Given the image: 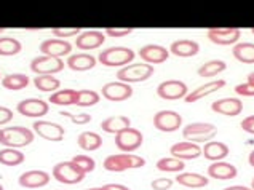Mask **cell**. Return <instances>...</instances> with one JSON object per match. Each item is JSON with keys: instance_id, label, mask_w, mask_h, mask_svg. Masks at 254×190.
Wrapping results in <instances>:
<instances>
[{"instance_id": "obj_17", "label": "cell", "mask_w": 254, "mask_h": 190, "mask_svg": "<svg viewBox=\"0 0 254 190\" xmlns=\"http://www.w3.org/2000/svg\"><path fill=\"white\" fill-rule=\"evenodd\" d=\"M211 109L216 114L227 115V117H237L243 111V102L238 98H224V99L214 101L211 104Z\"/></svg>"}, {"instance_id": "obj_24", "label": "cell", "mask_w": 254, "mask_h": 190, "mask_svg": "<svg viewBox=\"0 0 254 190\" xmlns=\"http://www.w3.org/2000/svg\"><path fill=\"white\" fill-rule=\"evenodd\" d=\"M67 65H69V69L74 72H85L96 65V58L88 53L72 55L70 58H67Z\"/></svg>"}, {"instance_id": "obj_41", "label": "cell", "mask_w": 254, "mask_h": 190, "mask_svg": "<svg viewBox=\"0 0 254 190\" xmlns=\"http://www.w3.org/2000/svg\"><path fill=\"white\" fill-rule=\"evenodd\" d=\"M104 32L109 37H125V35L134 32L133 27H106Z\"/></svg>"}, {"instance_id": "obj_6", "label": "cell", "mask_w": 254, "mask_h": 190, "mask_svg": "<svg viewBox=\"0 0 254 190\" xmlns=\"http://www.w3.org/2000/svg\"><path fill=\"white\" fill-rule=\"evenodd\" d=\"M142 133L136 128H125L122 129L120 133L115 134V145L125 153H131L134 150H137L142 145Z\"/></svg>"}, {"instance_id": "obj_48", "label": "cell", "mask_w": 254, "mask_h": 190, "mask_svg": "<svg viewBox=\"0 0 254 190\" xmlns=\"http://www.w3.org/2000/svg\"><path fill=\"white\" fill-rule=\"evenodd\" d=\"M248 162H250V165H251V166L254 168V150H253V152L250 153V157H248Z\"/></svg>"}, {"instance_id": "obj_44", "label": "cell", "mask_w": 254, "mask_h": 190, "mask_svg": "<svg viewBox=\"0 0 254 190\" xmlns=\"http://www.w3.org/2000/svg\"><path fill=\"white\" fill-rule=\"evenodd\" d=\"M13 120V112L10 111L8 107H2L0 106V127L6 125L8 122Z\"/></svg>"}, {"instance_id": "obj_38", "label": "cell", "mask_w": 254, "mask_h": 190, "mask_svg": "<svg viewBox=\"0 0 254 190\" xmlns=\"http://www.w3.org/2000/svg\"><path fill=\"white\" fill-rule=\"evenodd\" d=\"M72 163H74L78 170L83 171L85 174L86 173H91L94 170V160L88 155H75L74 158H72Z\"/></svg>"}, {"instance_id": "obj_27", "label": "cell", "mask_w": 254, "mask_h": 190, "mask_svg": "<svg viewBox=\"0 0 254 190\" xmlns=\"http://www.w3.org/2000/svg\"><path fill=\"white\" fill-rule=\"evenodd\" d=\"M176 182L189 189H201L208 186V178L198 173H179L176 176Z\"/></svg>"}, {"instance_id": "obj_56", "label": "cell", "mask_w": 254, "mask_h": 190, "mask_svg": "<svg viewBox=\"0 0 254 190\" xmlns=\"http://www.w3.org/2000/svg\"><path fill=\"white\" fill-rule=\"evenodd\" d=\"M0 80H2V77H0Z\"/></svg>"}, {"instance_id": "obj_50", "label": "cell", "mask_w": 254, "mask_h": 190, "mask_svg": "<svg viewBox=\"0 0 254 190\" xmlns=\"http://www.w3.org/2000/svg\"><path fill=\"white\" fill-rule=\"evenodd\" d=\"M248 82L254 85V72H251V74L248 75Z\"/></svg>"}, {"instance_id": "obj_16", "label": "cell", "mask_w": 254, "mask_h": 190, "mask_svg": "<svg viewBox=\"0 0 254 190\" xmlns=\"http://www.w3.org/2000/svg\"><path fill=\"white\" fill-rule=\"evenodd\" d=\"M40 51L47 56H53V58H63L69 55L72 51V45L69 42L63 40V39H48L43 40L40 43Z\"/></svg>"}, {"instance_id": "obj_43", "label": "cell", "mask_w": 254, "mask_h": 190, "mask_svg": "<svg viewBox=\"0 0 254 190\" xmlns=\"http://www.w3.org/2000/svg\"><path fill=\"white\" fill-rule=\"evenodd\" d=\"M235 93L240 94V96H248V98H254V85L246 82L242 85H237L235 86Z\"/></svg>"}, {"instance_id": "obj_53", "label": "cell", "mask_w": 254, "mask_h": 190, "mask_svg": "<svg viewBox=\"0 0 254 190\" xmlns=\"http://www.w3.org/2000/svg\"><path fill=\"white\" fill-rule=\"evenodd\" d=\"M3 31H5V27H0V34H2Z\"/></svg>"}, {"instance_id": "obj_33", "label": "cell", "mask_w": 254, "mask_h": 190, "mask_svg": "<svg viewBox=\"0 0 254 190\" xmlns=\"http://www.w3.org/2000/svg\"><path fill=\"white\" fill-rule=\"evenodd\" d=\"M227 69V64L221 61V60H211V61H208L205 63L203 65H200L198 70H197V74L203 78H211L217 74H221V72H224Z\"/></svg>"}, {"instance_id": "obj_1", "label": "cell", "mask_w": 254, "mask_h": 190, "mask_svg": "<svg viewBox=\"0 0 254 190\" xmlns=\"http://www.w3.org/2000/svg\"><path fill=\"white\" fill-rule=\"evenodd\" d=\"M146 165V160L142 157L133 155V153H115V155H109L104 160V170L111 173H122L127 170H136V168H142Z\"/></svg>"}, {"instance_id": "obj_42", "label": "cell", "mask_w": 254, "mask_h": 190, "mask_svg": "<svg viewBox=\"0 0 254 190\" xmlns=\"http://www.w3.org/2000/svg\"><path fill=\"white\" fill-rule=\"evenodd\" d=\"M150 187L154 190H168L173 187V179L168 178H158L150 182Z\"/></svg>"}, {"instance_id": "obj_3", "label": "cell", "mask_w": 254, "mask_h": 190, "mask_svg": "<svg viewBox=\"0 0 254 190\" xmlns=\"http://www.w3.org/2000/svg\"><path fill=\"white\" fill-rule=\"evenodd\" d=\"M152 74H154L152 64L134 63V64H128L125 67H122L117 72V78L120 82H125V83H137V82H146L147 78L152 77Z\"/></svg>"}, {"instance_id": "obj_8", "label": "cell", "mask_w": 254, "mask_h": 190, "mask_svg": "<svg viewBox=\"0 0 254 190\" xmlns=\"http://www.w3.org/2000/svg\"><path fill=\"white\" fill-rule=\"evenodd\" d=\"M64 69V63L61 58L53 56H37L31 61V70L37 75H55Z\"/></svg>"}, {"instance_id": "obj_23", "label": "cell", "mask_w": 254, "mask_h": 190, "mask_svg": "<svg viewBox=\"0 0 254 190\" xmlns=\"http://www.w3.org/2000/svg\"><path fill=\"white\" fill-rule=\"evenodd\" d=\"M200 51V45L197 42L193 40H176L171 43L170 47V53H173L174 56H179V58H190L198 55Z\"/></svg>"}, {"instance_id": "obj_34", "label": "cell", "mask_w": 254, "mask_h": 190, "mask_svg": "<svg viewBox=\"0 0 254 190\" xmlns=\"http://www.w3.org/2000/svg\"><path fill=\"white\" fill-rule=\"evenodd\" d=\"M184 160H179L176 157H165L157 162V168L163 173H181L184 170Z\"/></svg>"}, {"instance_id": "obj_37", "label": "cell", "mask_w": 254, "mask_h": 190, "mask_svg": "<svg viewBox=\"0 0 254 190\" xmlns=\"http://www.w3.org/2000/svg\"><path fill=\"white\" fill-rule=\"evenodd\" d=\"M101 99V96L93 90H78V96H77V102L75 106L78 107H90L98 104Z\"/></svg>"}, {"instance_id": "obj_18", "label": "cell", "mask_w": 254, "mask_h": 190, "mask_svg": "<svg viewBox=\"0 0 254 190\" xmlns=\"http://www.w3.org/2000/svg\"><path fill=\"white\" fill-rule=\"evenodd\" d=\"M170 152L173 157H176L179 160H195L203 153L201 147H198L197 144L190 142V141H183V142L173 144Z\"/></svg>"}, {"instance_id": "obj_55", "label": "cell", "mask_w": 254, "mask_h": 190, "mask_svg": "<svg viewBox=\"0 0 254 190\" xmlns=\"http://www.w3.org/2000/svg\"><path fill=\"white\" fill-rule=\"evenodd\" d=\"M251 32H253V34H254V27H253V29H251Z\"/></svg>"}, {"instance_id": "obj_7", "label": "cell", "mask_w": 254, "mask_h": 190, "mask_svg": "<svg viewBox=\"0 0 254 190\" xmlns=\"http://www.w3.org/2000/svg\"><path fill=\"white\" fill-rule=\"evenodd\" d=\"M53 178L63 184H78L85 179V173L70 162H61L53 166Z\"/></svg>"}, {"instance_id": "obj_32", "label": "cell", "mask_w": 254, "mask_h": 190, "mask_svg": "<svg viewBox=\"0 0 254 190\" xmlns=\"http://www.w3.org/2000/svg\"><path fill=\"white\" fill-rule=\"evenodd\" d=\"M24 153L18 150V149H11V147H6L0 150V165H5V166H18L21 163H24Z\"/></svg>"}, {"instance_id": "obj_22", "label": "cell", "mask_w": 254, "mask_h": 190, "mask_svg": "<svg viewBox=\"0 0 254 190\" xmlns=\"http://www.w3.org/2000/svg\"><path fill=\"white\" fill-rule=\"evenodd\" d=\"M224 86H226V80H214V82L205 83V85L198 86L197 90H193L192 93H189L184 98V101L189 102V104H192V102H197L198 99L208 96V94H211L214 91H219L221 88H224Z\"/></svg>"}, {"instance_id": "obj_40", "label": "cell", "mask_w": 254, "mask_h": 190, "mask_svg": "<svg viewBox=\"0 0 254 190\" xmlns=\"http://www.w3.org/2000/svg\"><path fill=\"white\" fill-rule=\"evenodd\" d=\"M61 115L67 117V119L75 123V125H86V123L91 122V115L90 114H70V112H61Z\"/></svg>"}, {"instance_id": "obj_21", "label": "cell", "mask_w": 254, "mask_h": 190, "mask_svg": "<svg viewBox=\"0 0 254 190\" xmlns=\"http://www.w3.org/2000/svg\"><path fill=\"white\" fill-rule=\"evenodd\" d=\"M237 174H238L237 168L227 162H214L208 168V176L213 179H219V181L234 179L237 178Z\"/></svg>"}, {"instance_id": "obj_11", "label": "cell", "mask_w": 254, "mask_h": 190, "mask_svg": "<svg viewBox=\"0 0 254 190\" xmlns=\"http://www.w3.org/2000/svg\"><path fill=\"white\" fill-rule=\"evenodd\" d=\"M183 125V117L174 111H160L154 115V127L163 133L178 131Z\"/></svg>"}, {"instance_id": "obj_29", "label": "cell", "mask_w": 254, "mask_h": 190, "mask_svg": "<svg viewBox=\"0 0 254 190\" xmlns=\"http://www.w3.org/2000/svg\"><path fill=\"white\" fill-rule=\"evenodd\" d=\"M77 96H78V90H70V88L58 90L50 96V102L56 106H74L77 102Z\"/></svg>"}, {"instance_id": "obj_5", "label": "cell", "mask_w": 254, "mask_h": 190, "mask_svg": "<svg viewBox=\"0 0 254 190\" xmlns=\"http://www.w3.org/2000/svg\"><path fill=\"white\" fill-rule=\"evenodd\" d=\"M34 141V133L29 128L24 127H10L3 129L2 145L5 147H26Z\"/></svg>"}, {"instance_id": "obj_51", "label": "cell", "mask_w": 254, "mask_h": 190, "mask_svg": "<svg viewBox=\"0 0 254 190\" xmlns=\"http://www.w3.org/2000/svg\"><path fill=\"white\" fill-rule=\"evenodd\" d=\"M2 136H3V129H0V142H2Z\"/></svg>"}, {"instance_id": "obj_35", "label": "cell", "mask_w": 254, "mask_h": 190, "mask_svg": "<svg viewBox=\"0 0 254 190\" xmlns=\"http://www.w3.org/2000/svg\"><path fill=\"white\" fill-rule=\"evenodd\" d=\"M34 85L35 88L40 90V91H58L61 86V82L53 75H37L34 78Z\"/></svg>"}, {"instance_id": "obj_31", "label": "cell", "mask_w": 254, "mask_h": 190, "mask_svg": "<svg viewBox=\"0 0 254 190\" xmlns=\"http://www.w3.org/2000/svg\"><path fill=\"white\" fill-rule=\"evenodd\" d=\"M29 83H31V80H29V77L26 74H8L2 78L3 88L11 90V91L24 90Z\"/></svg>"}, {"instance_id": "obj_47", "label": "cell", "mask_w": 254, "mask_h": 190, "mask_svg": "<svg viewBox=\"0 0 254 190\" xmlns=\"http://www.w3.org/2000/svg\"><path fill=\"white\" fill-rule=\"evenodd\" d=\"M224 190H253L251 187H245V186H232V187H227Z\"/></svg>"}, {"instance_id": "obj_15", "label": "cell", "mask_w": 254, "mask_h": 190, "mask_svg": "<svg viewBox=\"0 0 254 190\" xmlns=\"http://www.w3.org/2000/svg\"><path fill=\"white\" fill-rule=\"evenodd\" d=\"M139 58L147 64H162L170 58V50H166L162 45H144L139 50Z\"/></svg>"}, {"instance_id": "obj_9", "label": "cell", "mask_w": 254, "mask_h": 190, "mask_svg": "<svg viewBox=\"0 0 254 190\" xmlns=\"http://www.w3.org/2000/svg\"><path fill=\"white\" fill-rule=\"evenodd\" d=\"M242 35V31L238 27H209L208 29V39L211 40L214 45L227 47L234 45L238 42Z\"/></svg>"}, {"instance_id": "obj_30", "label": "cell", "mask_w": 254, "mask_h": 190, "mask_svg": "<svg viewBox=\"0 0 254 190\" xmlns=\"http://www.w3.org/2000/svg\"><path fill=\"white\" fill-rule=\"evenodd\" d=\"M234 53L235 60L243 64H254V43H237L234 45Z\"/></svg>"}, {"instance_id": "obj_4", "label": "cell", "mask_w": 254, "mask_h": 190, "mask_svg": "<svg viewBox=\"0 0 254 190\" xmlns=\"http://www.w3.org/2000/svg\"><path fill=\"white\" fill-rule=\"evenodd\" d=\"M216 134H217V128L213 123H206V122H195L183 129L184 139L195 142V144L209 142Z\"/></svg>"}, {"instance_id": "obj_14", "label": "cell", "mask_w": 254, "mask_h": 190, "mask_svg": "<svg viewBox=\"0 0 254 190\" xmlns=\"http://www.w3.org/2000/svg\"><path fill=\"white\" fill-rule=\"evenodd\" d=\"M35 134H39L42 139L52 141V142H60L64 139V128L61 125L53 122H34L32 125Z\"/></svg>"}, {"instance_id": "obj_2", "label": "cell", "mask_w": 254, "mask_h": 190, "mask_svg": "<svg viewBox=\"0 0 254 190\" xmlns=\"http://www.w3.org/2000/svg\"><path fill=\"white\" fill-rule=\"evenodd\" d=\"M134 60V51L127 47H111L99 53L98 61L107 67H125Z\"/></svg>"}, {"instance_id": "obj_20", "label": "cell", "mask_w": 254, "mask_h": 190, "mask_svg": "<svg viewBox=\"0 0 254 190\" xmlns=\"http://www.w3.org/2000/svg\"><path fill=\"white\" fill-rule=\"evenodd\" d=\"M106 40L104 32L101 31H86L82 32L75 40V47L80 50H94L101 47Z\"/></svg>"}, {"instance_id": "obj_54", "label": "cell", "mask_w": 254, "mask_h": 190, "mask_svg": "<svg viewBox=\"0 0 254 190\" xmlns=\"http://www.w3.org/2000/svg\"><path fill=\"white\" fill-rule=\"evenodd\" d=\"M0 190H3V186L2 184H0Z\"/></svg>"}, {"instance_id": "obj_52", "label": "cell", "mask_w": 254, "mask_h": 190, "mask_svg": "<svg viewBox=\"0 0 254 190\" xmlns=\"http://www.w3.org/2000/svg\"><path fill=\"white\" fill-rule=\"evenodd\" d=\"M251 189L254 190V179H253V182H251Z\"/></svg>"}, {"instance_id": "obj_13", "label": "cell", "mask_w": 254, "mask_h": 190, "mask_svg": "<svg viewBox=\"0 0 254 190\" xmlns=\"http://www.w3.org/2000/svg\"><path fill=\"white\" fill-rule=\"evenodd\" d=\"M18 112L24 117H31V119H40V117L47 115L50 111V106L48 102H45L43 99H34V98H29L18 102Z\"/></svg>"}, {"instance_id": "obj_19", "label": "cell", "mask_w": 254, "mask_h": 190, "mask_svg": "<svg viewBox=\"0 0 254 190\" xmlns=\"http://www.w3.org/2000/svg\"><path fill=\"white\" fill-rule=\"evenodd\" d=\"M50 182V174L45 171H26L19 176L18 184L24 189H40Z\"/></svg>"}, {"instance_id": "obj_49", "label": "cell", "mask_w": 254, "mask_h": 190, "mask_svg": "<svg viewBox=\"0 0 254 190\" xmlns=\"http://www.w3.org/2000/svg\"><path fill=\"white\" fill-rule=\"evenodd\" d=\"M88 190H109V189H107V186H103V187H91Z\"/></svg>"}, {"instance_id": "obj_26", "label": "cell", "mask_w": 254, "mask_h": 190, "mask_svg": "<svg viewBox=\"0 0 254 190\" xmlns=\"http://www.w3.org/2000/svg\"><path fill=\"white\" fill-rule=\"evenodd\" d=\"M129 127H131V120L125 115H114V117H109V119L101 122V128H103V131L111 133V134H117L122 129L129 128Z\"/></svg>"}, {"instance_id": "obj_12", "label": "cell", "mask_w": 254, "mask_h": 190, "mask_svg": "<svg viewBox=\"0 0 254 190\" xmlns=\"http://www.w3.org/2000/svg\"><path fill=\"white\" fill-rule=\"evenodd\" d=\"M101 94H103L107 101L120 102L133 96V88H131V85L125 82H109L103 86Z\"/></svg>"}, {"instance_id": "obj_28", "label": "cell", "mask_w": 254, "mask_h": 190, "mask_svg": "<svg viewBox=\"0 0 254 190\" xmlns=\"http://www.w3.org/2000/svg\"><path fill=\"white\" fill-rule=\"evenodd\" d=\"M77 144L80 149L86 152H93V150H98L101 145H103V137L96 133H93V131H85V133L78 134Z\"/></svg>"}, {"instance_id": "obj_45", "label": "cell", "mask_w": 254, "mask_h": 190, "mask_svg": "<svg viewBox=\"0 0 254 190\" xmlns=\"http://www.w3.org/2000/svg\"><path fill=\"white\" fill-rule=\"evenodd\" d=\"M242 129L250 134H254V115L246 117V119L242 122Z\"/></svg>"}, {"instance_id": "obj_39", "label": "cell", "mask_w": 254, "mask_h": 190, "mask_svg": "<svg viewBox=\"0 0 254 190\" xmlns=\"http://www.w3.org/2000/svg\"><path fill=\"white\" fill-rule=\"evenodd\" d=\"M52 32L56 35V39H67L74 37L78 32H82L80 27H53Z\"/></svg>"}, {"instance_id": "obj_25", "label": "cell", "mask_w": 254, "mask_h": 190, "mask_svg": "<svg viewBox=\"0 0 254 190\" xmlns=\"http://www.w3.org/2000/svg\"><path fill=\"white\" fill-rule=\"evenodd\" d=\"M203 155H205L206 160H211V162H221L227 155H229V147L227 144L219 142V141H209L205 144V147L201 149Z\"/></svg>"}, {"instance_id": "obj_46", "label": "cell", "mask_w": 254, "mask_h": 190, "mask_svg": "<svg viewBox=\"0 0 254 190\" xmlns=\"http://www.w3.org/2000/svg\"><path fill=\"white\" fill-rule=\"evenodd\" d=\"M109 190H129L127 186H122V184H107Z\"/></svg>"}, {"instance_id": "obj_36", "label": "cell", "mask_w": 254, "mask_h": 190, "mask_svg": "<svg viewBox=\"0 0 254 190\" xmlns=\"http://www.w3.org/2000/svg\"><path fill=\"white\" fill-rule=\"evenodd\" d=\"M23 50L21 42L13 37H0V56H14Z\"/></svg>"}, {"instance_id": "obj_10", "label": "cell", "mask_w": 254, "mask_h": 190, "mask_svg": "<svg viewBox=\"0 0 254 190\" xmlns=\"http://www.w3.org/2000/svg\"><path fill=\"white\" fill-rule=\"evenodd\" d=\"M157 94L165 101H178L189 94L187 85L181 80H166L157 86Z\"/></svg>"}]
</instances>
